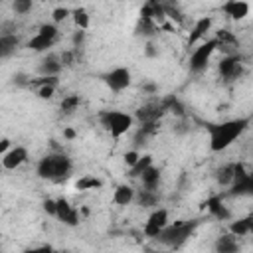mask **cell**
Here are the masks:
<instances>
[{
    "mask_svg": "<svg viewBox=\"0 0 253 253\" xmlns=\"http://www.w3.org/2000/svg\"><path fill=\"white\" fill-rule=\"evenodd\" d=\"M251 125V119H229L223 123H215V125H208V132H210V148L213 152H221L225 148H229Z\"/></svg>",
    "mask_w": 253,
    "mask_h": 253,
    "instance_id": "obj_1",
    "label": "cell"
},
{
    "mask_svg": "<svg viewBox=\"0 0 253 253\" xmlns=\"http://www.w3.org/2000/svg\"><path fill=\"white\" fill-rule=\"evenodd\" d=\"M71 168H73L71 158L67 154H61L59 152V154H47V156H43L38 162L36 172L43 180H55V182H59V180H65L71 174Z\"/></svg>",
    "mask_w": 253,
    "mask_h": 253,
    "instance_id": "obj_2",
    "label": "cell"
},
{
    "mask_svg": "<svg viewBox=\"0 0 253 253\" xmlns=\"http://www.w3.org/2000/svg\"><path fill=\"white\" fill-rule=\"evenodd\" d=\"M198 227V221H176V223H168L164 227V231L156 237L160 243L168 245V247H180L184 245L190 235L194 233V229Z\"/></svg>",
    "mask_w": 253,
    "mask_h": 253,
    "instance_id": "obj_3",
    "label": "cell"
},
{
    "mask_svg": "<svg viewBox=\"0 0 253 253\" xmlns=\"http://www.w3.org/2000/svg\"><path fill=\"white\" fill-rule=\"evenodd\" d=\"M99 121L109 130V134L113 138H121L132 126V117L123 113V111H101L99 113Z\"/></svg>",
    "mask_w": 253,
    "mask_h": 253,
    "instance_id": "obj_4",
    "label": "cell"
},
{
    "mask_svg": "<svg viewBox=\"0 0 253 253\" xmlns=\"http://www.w3.org/2000/svg\"><path fill=\"white\" fill-rule=\"evenodd\" d=\"M219 47V43H217V40L213 38V40H208V42H204V43H200V47H196L194 51H192V55H190V71L192 73H202V71H206L208 69V65H210V59H211V55H213V51Z\"/></svg>",
    "mask_w": 253,
    "mask_h": 253,
    "instance_id": "obj_5",
    "label": "cell"
},
{
    "mask_svg": "<svg viewBox=\"0 0 253 253\" xmlns=\"http://www.w3.org/2000/svg\"><path fill=\"white\" fill-rule=\"evenodd\" d=\"M166 225H168V210L156 208V210L148 215V219H146V223H144V235L156 239V237L164 231Z\"/></svg>",
    "mask_w": 253,
    "mask_h": 253,
    "instance_id": "obj_6",
    "label": "cell"
},
{
    "mask_svg": "<svg viewBox=\"0 0 253 253\" xmlns=\"http://www.w3.org/2000/svg\"><path fill=\"white\" fill-rule=\"evenodd\" d=\"M217 71H219L223 81H227V83L235 81L243 73V61L237 55H225V57H221V61L217 65Z\"/></svg>",
    "mask_w": 253,
    "mask_h": 253,
    "instance_id": "obj_7",
    "label": "cell"
},
{
    "mask_svg": "<svg viewBox=\"0 0 253 253\" xmlns=\"http://www.w3.org/2000/svg\"><path fill=\"white\" fill-rule=\"evenodd\" d=\"M103 81H105V85H107L111 91H115V93L125 91V89L130 85V71H128L126 67H115V69H111L109 73L103 75Z\"/></svg>",
    "mask_w": 253,
    "mask_h": 253,
    "instance_id": "obj_8",
    "label": "cell"
},
{
    "mask_svg": "<svg viewBox=\"0 0 253 253\" xmlns=\"http://www.w3.org/2000/svg\"><path fill=\"white\" fill-rule=\"evenodd\" d=\"M166 113L168 111H166L164 101H158V103H146L138 107L134 117L140 121V125H144V123H160V117H164Z\"/></svg>",
    "mask_w": 253,
    "mask_h": 253,
    "instance_id": "obj_9",
    "label": "cell"
},
{
    "mask_svg": "<svg viewBox=\"0 0 253 253\" xmlns=\"http://www.w3.org/2000/svg\"><path fill=\"white\" fill-rule=\"evenodd\" d=\"M221 12H223L227 18L239 22V20H243V18L249 14V4L243 2V0H227V2L221 4Z\"/></svg>",
    "mask_w": 253,
    "mask_h": 253,
    "instance_id": "obj_10",
    "label": "cell"
},
{
    "mask_svg": "<svg viewBox=\"0 0 253 253\" xmlns=\"http://www.w3.org/2000/svg\"><path fill=\"white\" fill-rule=\"evenodd\" d=\"M61 57L57 55V53H47L42 61H40V65H38V71H40V75L42 77H57V73L61 71Z\"/></svg>",
    "mask_w": 253,
    "mask_h": 253,
    "instance_id": "obj_11",
    "label": "cell"
},
{
    "mask_svg": "<svg viewBox=\"0 0 253 253\" xmlns=\"http://www.w3.org/2000/svg\"><path fill=\"white\" fill-rule=\"evenodd\" d=\"M28 160V150L24 146H14L10 148L4 156H2V166L6 170H16L18 166H22Z\"/></svg>",
    "mask_w": 253,
    "mask_h": 253,
    "instance_id": "obj_12",
    "label": "cell"
},
{
    "mask_svg": "<svg viewBox=\"0 0 253 253\" xmlns=\"http://www.w3.org/2000/svg\"><path fill=\"white\" fill-rule=\"evenodd\" d=\"M59 221H63L65 225H77L79 223V213L77 210L65 200V198H59L57 200V215H55Z\"/></svg>",
    "mask_w": 253,
    "mask_h": 253,
    "instance_id": "obj_13",
    "label": "cell"
},
{
    "mask_svg": "<svg viewBox=\"0 0 253 253\" xmlns=\"http://www.w3.org/2000/svg\"><path fill=\"white\" fill-rule=\"evenodd\" d=\"M215 253H239V243L233 233H223L215 239Z\"/></svg>",
    "mask_w": 253,
    "mask_h": 253,
    "instance_id": "obj_14",
    "label": "cell"
},
{
    "mask_svg": "<svg viewBox=\"0 0 253 253\" xmlns=\"http://www.w3.org/2000/svg\"><path fill=\"white\" fill-rule=\"evenodd\" d=\"M211 24H213L211 16H204V18H200V20L194 24V28H192V34H190V38H188V45H194L196 42H200V40L210 32Z\"/></svg>",
    "mask_w": 253,
    "mask_h": 253,
    "instance_id": "obj_15",
    "label": "cell"
},
{
    "mask_svg": "<svg viewBox=\"0 0 253 253\" xmlns=\"http://www.w3.org/2000/svg\"><path fill=\"white\" fill-rule=\"evenodd\" d=\"M140 16H144V18H150L152 22H156V24H160V22H164L166 20V10H164V4H158V2H146L144 6H142V10H140Z\"/></svg>",
    "mask_w": 253,
    "mask_h": 253,
    "instance_id": "obj_16",
    "label": "cell"
},
{
    "mask_svg": "<svg viewBox=\"0 0 253 253\" xmlns=\"http://www.w3.org/2000/svg\"><path fill=\"white\" fill-rule=\"evenodd\" d=\"M231 196H253V172H247L243 178L231 184Z\"/></svg>",
    "mask_w": 253,
    "mask_h": 253,
    "instance_id": "obj_17",
    "label": "cell"
},
{
    "mask_svg": "<svg viewBox=\"0 0 253 253\" xmlns=\"http://www.w3.org/2000/svg\"><path fill=\"white\" fill-rule=\"evenodd\" d=\"M237 164L239 162H229V164H223L215 170V180L217 184L221 186H231L235 182V172H237Z\"/></svg>",
    "mask_w": 253,
    "mask_h": 253,
    "instance_id": "obj_18",
    "label": "cell"
},
{
    "mask_svg": "<svg viewBox=\"0 0 253 253\" xmlns=\"http://www.w3.org/2000/svg\"><path fill=\"white\" fill-rule=\"evenodd\" d=\"M206 208H208V211H210L215 219H219V221H227V219L231 217V211L227 210V206H225L219 198H210V200L206 202Z\"/></svg>",
    "mask_w": 253,
    "mask_h": 253,
    "instance_id": "obj_19",
    "label": "cell"
},
{
    "mask_svg": "<svg viewBox=\"0 0 253 253\" xmlns=\"http://www.w3.org/2000/svg\"><path fill=\"white\" fill-rule=\"evenodd\" d=\"M158 128H160V123H144V125H140V128H138L136 134H134V144H136V146L146 144V140H148L150 136H154V134L158 132Z\"/></svg>",
    "mask_w": 253,
    "mask_h": 253,
    "instance_id": "obj_20",
    "label": "cell"
},
{
    "mask_svg": "<svg viewBox=\"0 0 253 253\" xmlns=\"http://www.w3.org/2000/svg\"><path fill=\"white\" fill-rule=\"evenodd\" d=\"M134 190L128 186V184H121L117 186V190L113 192V202L119 204V206H128L132 200H134Z\"/></svg>",
    "mask_w": 253,
    "mask_h": 253,
    "instance_id": "obj_21",
    "label": "cell"
},
{
    "mask_svg": "<svg viewBox=\"0 0 253 253\" xmlns=\"http://www.w3.org/2000/svg\"><path fill=\"white\" fill-rule=\"evenodd\" d=\"M251 227H253V215L239 217V219H235V221L229 223V233H233L235 237H241V235L251 233Z\"/></svg>",
    "mask_w": 253,
    "mask_h": 253,
    "instance_id": "obj_22",
    "label": "cell"
},
{
    "mask_svg": "<svg viewBox=\"0 0 253 253\" xmlns=\"http://www.w3.org/2000/svg\"><path fill=\"white\" fill-rule=\"evenodd\" d=\"M18 43H20V40H18L16 34H12V36H0V57H4V59L10 57L16 51Z\"/></svg>",
    "mask_w": 253,
    "mask_h": 253,
    "instance_id": "obj_23",
    "label": "cell"
},
{
    "mask_svg": "<svg viewBox=\"0 0 253 253\" xmlns=\"http://www.w3.org/2000/svg\"><path fill=\"white\" fill-rule=\"evenodd\" d=\"M140 182H142V188L144 190H156L158 184H160V170L156 166H150L142 176H140Z\"/></svg>",
    "mask_w": 253,
    "mask_h": 253,
    "instance_id": "obj_24",
    "label": "cell"
},
{
    "mask_svg": "<svg viewBox=\"0 0 253 253\" xmlns=\"http://www.w3.org/2000/svg\"><path fill=\"white\" fill-rule=\"evenodd\" d=\"M138 36H144V38H152L156 32H158V24L152 22L150 18H144L140 16L138 18V24H136V30H134Z\"/></svg>",
    "mask_w": 253,
    "mask_h": 253,
    "instance_id": "obj_25",
    "label": "cell"
},
{
    "mask_svg": "<svg viewBox=\"0 0 253 253\" xmlns=\"http://www.w3.org/2000/svg\"><path fill=\"white\" fill-rule=\"evenodd\" d=\"M53 43H55V40H53V38H47V36L36 34V36L28 42V47H30V49H34V51H47Z\"/></svg>",
    "mask_w": 253,
    "mask_h": 253,
    "instance_id": "obj_26",
    "label": "cell"
},
{
    "mask_svg": "<svg viewBox=\"0 0 253 253\" xmlns=\"http://www.w3.org/2000/svg\"><path fill=\"white\" fill-rule=\"evenodd\" d=\"M150 166H152V156L150 154H144V156H140V160L132 168H128V176L130 178H140Z\"/></svg>",
    "mask_w": 253,
    "mask_h": 253,
    "instance_id": "obj_27",
    "label": "cell"
},
{
    "mask_svg": "<svg viewBox=\"0 0 253 253\" xmlns=\"http://www.w3.org/2000/svg\"><path fill=\"white\" fill-rule=\"evenodd\" d=\"M158 194H156V190H140V194L136 196V202H138V206H142V208H156L158 206Z\"/></svg>",
    "mask_w": 253,
    "mask_h": 253,
    "instance_id": "obj_28",
    "label": "cell"
},
{
    "mask_svg": "<svg viewBox=\"0 0 253 253\" xmlns=\"http://www.w3.org/2000/svg\"><path fill=\"white\" fill-rule=\"evenodd\" d=\"M79 103H81L79 95H73V93H71V95L63 97V101H61V105H59V111H61V115H73V113L77 111Z\"/></svg>",
    "mask_w": 253,
    "mask_h": 253,
    "instance_id": "obj_29",
    "label": "cell"
},
{
    "mask_svg": "<svg viewBox=\"0 0 253 253\" xmlns=\"http://www.w3.org/2000/svg\"><path fill=\"white\" fill-rule=\"evenodd\" d=\"M215 40L219 43V47H237L239 45V40L229 32V30H219L215 34Z\"/></svg>",
    "mask_w": 253,
    "mask_h": 253,
    "instance_id": "obj_30",
    "label": "cell"
},
{
    "mask_svg": "<svg viewBox=\"0 0 253 253\" xmlns=\"http://www.w3.org/2000/svg\"><path fill=\"white\" fill-rule=\"evenodd\" d=\"M71 16H73V24L77 26V30H87L89 28V14H87V10L85 8H75L73 12H71Z\"/></svg>",
    "mask_w": 253,
    "mask_h": 253,
    "instance_id": "obj_31",
    "label": "cell"
},
{
    "mask_svg": "<svg viewBox=\"0 0 253 253\" xmlns=\"http://www.w3.org/2000/svg\"><path fill=\"white\" fill-rule=\"evenodd\" d=\"M103 186V182L99 180V178H95V176H81L77 182H75V188L77 190H95V188H101Z\"/></svg>",
    "mask_w": 253,
    "mask_h": 253,
    "instance_id": "obj_32",
    "label": "cell"
},
{
    "mask_svg": "<svg viewBox=\"0 0 253 253\" xmlns=\"http://www.w3.org/2000/svg\"><path fill=\"white\" fill-rule=\"evenodd\" d=\"M12 10L16 14H28L32 10V0H14L12 2Z\"/></svg>",
    "mask_w": 253,
    "mask_h": 253,
    "instance_id": "obj_33",
    "label": "cell"
},
{
    "mask_svg": "<svg viewBox=\"0 0 253 253\" xmlns=\"http://www.w3.org/2000/svg\"><path fill=\"white\" fill-rule=\"evenodd\" d=\"M164 10H166V18H172L176 22H182L184 20V14L178 10L176 4H164Z\"/></svg>",
    "mask_w": 253,
    "mask_h": 253,
    "instance_id": "obj_34",
    "label": "cell"
},
{
    "mask_svg": "<svg viewBox=\"0 0 253 253\" xmlns=\"http://www.w3.org/2000/svg\"><path fill=\"white\" fill-rule=\"evenodd\" d=\"M38 34H42V36H47V38H53V40H57V34H59V30H57V26H55V24H42V26H40V30H38Z\"/></svg>",
    "mask_w": 253,
    "mask_h": 253,
    "instance_id": "obj_35",
    "label": "cell"
},
{
    "mask_svg": "<svg viewBox=\"0 0 253 253\" xmlns=\"http://www.w3.org/2000/svg\"><path fill=\"white\" fill-rule=\"evenodd\" d=\"M59 57H61V65L63 67H71L75 63V49H65V51L59 53Z\"/></svg>",
    "mask_w": 253,
    "mask_h": 253,
    "instance_id": "obj_36",
    "label": "cell"
},
{
    "mask_svg": "<svg viewBox=\"0 0 253 253\" xmlns=\"http://www.w3.org/2000/svg\"><path fill=\"white\" fill-rule=\"evenodd\" d=\"M71 14V10H67V8H63V6H59V8H55L53 12H51V18H53V24H59V22H63L67 16Z\"/></svg>",
    "mask_w": 253,
    "mask_h": 253,
    "instance_id": "obj_37",
    "label": "cell"
},
{
    "mask_svg": "<svg viewBox=\"0 0 253 253\" xmlns=\"http://www.w3.org/2000/svg\"><path fill=\"white\" fill-rule=\"evenodd\" d=\"M36 93H38L40 99H51L53 93H55V87H51V85H43V87H38Z\"/></svg>",
    "mask_w": 253,
    "mask_h": 253,
    "instance_id": "obj_38",
    "label": "cell"
},
{
    "mask_svg": "<svg viewBox=\"0 0 253 253\" xmlns=\"http://www.w3.org/2000/svg\"><path fill=\"white\" fill-rule=\"evenodd\" d=\"M138 160H140V154H138L136 150H128V152H125V164H126L128 168H132Z\"/></svg>",
    "mask_w": 253,
    "mask_h": 253,
    "instance_id": "obj_39",
    "label": "cell"
},
{
    "mask_svg": "<svg viewBox=\"0 0 253 253\" xmlns=\"http://www.w3.org/2000/svg\"><path fill=\"white\" fill-rule=\"evenodd\" d=\"M43 211L47 215H57V200H43Z\"/></svg>",
    "mask_w": 253,
    "mask_h": 253,
    "instance_id": "obj_40",
    "label": "cell"
},
{
    "mask_svg": "<svg viewBox=\"0 0 253 253\" xmlns=\"http://www.w3.org/2000/svg\"><path fill=\"white\" fill-rule=\"evenodd\" d=\"M12 79H14V83H16V85H20V87H26V85H30V87H32V79H30L28 75H24V73H16Z\"/></svg>",
    "mask_w": 253,
    "mask_h": 253,
    "instance_id": "obj_41",
    "label": "cell"
},
{
    "mask_svg": "<svg viewBox=\"0 0 253 253\" xmlns=\"http://www.w3.org/2000/svg\"><path fill=\"white\" fill-rule=\"evenodd\" d=\"M24 253H55V249L51 245H38V247H30Z\"/></svg>",
    "mask_w": 253,
    "mask_h": 253,
    "instance_id": "obj_42",
    "label": "cell"
},
{
    "mask_svg": "<svg viewBox=\"0 0 253 253\" xmlns=\"http://www.w3.org/2000/svg\"><path fill=\"white\" fill-rule=\"evenodd\" d=\"M83 42H85V30H77V32L73 34V47L79 49V47L83 45Z\"/></svg>",
    "mask_w": 253,
    "mask_h": 253,
    "instance_id": "obj_43",
    "label": "cell"
},
{
    "mask_svg": "<svg viewBox=\"0 0 253 253\" xmlns=\"http://www.w3.org/2000/svg\"><path fill=\"white\" fill-rule=\"evenodd\" d=\"M144 53H146V57H158V47H156L152 42H148V43L144 45Z\"/></svg>",
    "mask_w": 253,
    "mask_h": 253,
    "instance_id": "obj_44",
    "label": "cell"
},
{
    "mask_svg": "<svg viewBox=\"0 0 253 253\" xmlns=\"http://www.w3.org/2000/svg\"><path fill=\"white\" fill-rule=\"evenodd\" d=\"M142 91L144 93H156L158 91V85L152 83V81H146V83H142Z\"/></svg>",
    "mask_w": 253,
    "mask_h": 253,
    "instance_id": "obj_45",
    "label": "cell"
},
{
    "mask_svg": "<svg viewBox=\"0 0 253 253\" xmlns=\"http://www.w3.org/2000/svg\"><path fill=\"white\" fill-rule=\"evenodd\" d=\"M8 146H10V140H8V138H2V140H0V152H2V156L8 152Z\"/></svg>",
    "mask_w": 253,
    "mask_h": 253,
    "instance_id": "obj_46",
    "label": "cell"
},
{
    "mask_svg": "<svg viewBox=\"0 0 253 253\" xmlns=\"http://www.w3.org/2000/svg\"><path fill=\"white\" fill-rule=\"evenodd\" d=\"M63 136H65L67 140H73L77 134H75V130H73V128H63Z\"/></svg>",
    "mask_w": 253,
    "mask_h": 253,
    "instance_id": "obj_47",
    "label": "cell"
},
{
    "mask_svg": "<svg viewBox=\"0 0 253 253\" xmlns=\"http://www.w3.org/2000/svg\"><path fill=\"white\" fill-rule=\"evenodd\" d=\"M55 253H71V251H67V249H59V251H55Z\"/></svg>",
    "mask_w": 253,
    "mask_h": 253,
    "instance_id": "obj_48",
    "label": "cell"
},
{
    "mask_svg": "<svg viewBox=\"0 0 253 253\" xmlns=\"http://www.w3.org/2000/svg\"><path fill=\"white\" fill-rule=\"evenodd\" d=\"M251 233H253V227H251Z\"/></svg>",
    "mask_w": 253,
    "mask_h": 253,
    "instance_id": "obj_49",
    "label": "cell"
},
{
    "mask_svg": "<svg viewBox=\"0 0 253 253\" xmlns=\"http://www.w3.org/2000/svg\"><path fill=\"white\" fill-rule=\"evenodd\" d=\"M251 121H253V115H251Z\"/></svg>",
    "mask_w": 253,
    "mask_h": 253,
    "instance_id": "obj_50",
    "label": "cell"
}]
</instances>
